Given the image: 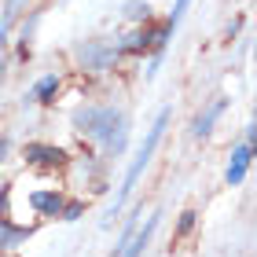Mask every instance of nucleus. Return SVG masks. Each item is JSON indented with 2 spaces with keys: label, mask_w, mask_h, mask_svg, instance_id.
<instances>
[{
  "label": "nucleus",
  "mask_w": 257,
  "mask_h": 257,
  "mask_svg": "<svg viewBox=\"0 0 257 257\" xmlns=\"http://www.w3.org/2000/svg\"><path fill=\"white\" fill-rule=\"evenodd\" d=\"M70 128L99 147V158L118 162L133 136V118L118 103H81L70 114Z\"/></svg>",
  "instance_id": "nucleus-1"
},
{
  "label": "nucleus",
  "mask_w": 257,
  "mask_h": 257,
  "mask_svg": "<svg viewBox=\"0 0 257 257\" xmlns=\"http://www.w3.org/2000/svg\"><path fill=\"white\" fill-rule=\"evenodd\" d=\"M169 121H173V107H162V110L155 114V121L144 128V140H140V147H136L133 162L125 166V177H121V184H118V195H114V202H110V209H107V217H110V220H114V217H118L121 209L128 206V198H133L140 177H144V173L151 169V162H155L158 147H162V140H166Z\"/></svg>",
  "instance_id": "nucleus-2"
},
{
  "label": "nucleus",
  "mask_w": 257,
  "mask_h": 257,
  "mask_svg": "<svg viewBox=\"0 0 257 257\" xmlns=\"http://www.w3.org/2000/svg\"><path fill=\"white\" fill-rule=\"evenodd\" d=\"M162 224V209H155V213H133L125 220V228H121V235H118V246H114L110 257H144L147 246H151V239H155V231Z\"/></svg>",
  "instance_id": "nucleus-3"
},
{
  "label": "nucleus",
  "mask_w": 257,
  "mask_h": 257,
  "mask_svg": "<svg viewBox=\"0 0 257 257\" xmlns=\"http://www.w3.org/2000/svg\"><path fill=\"white\" fill-rule=\"evenodd\" d=\"M74 59L85 74H110L121 55L114 48V41H107V37H85V41H77Z\"/></svg>",
  "instance_id": "nucleus-4"
},
{
  "label": "nucleus",
  "mask_w": 257,
  "mask_h": 257,
  "mask_svg": "<svg viewBox=\"0 0 257 257\" xmlns=\"http://www.w3.org/2000/svg\"><path fill=\"white\" fill-rule=\"evenodd\" d=\"M22 162L30 169H44V173H55V169H70V151L59 144H48V140H30L22 147Z\"/></svg>",
  "instance_id": "nucleus-5"
},
{
  "label": "nucleus",
  "mask_w": 257,
  "mask_h": 257,
  "mask_svg": "<svg viewBox=\"0 0 257 257\" xmlns=\"http://www.w3.org/2000/svg\"><path fill=\"white\" fill-rule=\"evenodd\" d=\"M231 107V96H213V99H206L202 107L195 110V118H191V140L195 144H206L209 136H213V128H217V121L224 118V110Z\"/></svg>",
  "instance_id": "nucleus-6"
},
{
  "label": "nucleus",
  "mask_w": 257,
  "mask_h": 257,
  "mask_svg": "<svg viewBox=\"0 0 257 257\" xmlns=\"http://www.w3.org/2000/svg\"><path fill=\"white\" fill-rule=\"evenodd\" d=\"M63 202H66L63 188H33V191H26V209L37 220H59Z\"/></svg>",
  "instance_id": "nucleus-7"
},
{
  "label": "nucleus",
  "mask_w": 257,
  "mask_h": 257,
  "mask_svg": "<svg viewBox=\"0 0 257 257\" xmlns=\"http://www.w3.org/2000/svg\"><path fill=\"white\" fill-rule=\"evenodd\" d=\"M250 166H253V144H246V140L231 144L228 162H224V188H239V184L246 180Z\"/></svg>",
  "instance_id": "nucleus-8"
},
{
  "label": "nucleus",
  "mask_w": 257,
  "mask_h": 257,
  "mask_svg": "<svg viewBox=\"0 0 257 257\" xmlns=\"http://www.w3.org/2000/svg\"><path fill=\"white\" fill-rule=\"evenodd\" d=\"M59 92H63V74L59 70H48V74H41L30 85V92L22 96V103H26V107H52V103L59 99Z\"/></svg>",
  "instance_id": "nucleus-9"
},
{
  "label": "nucleus",
  "mask_w": 257,
  "mask_h": 257,
  "mask_svg": "<svg viewBox=\"0 0 257 257\" xmlns=\"http://www.w3.org/2000/svg\"><path fill=\"white\" fill-rule=\"evenodd\" d=\"M33 235V224H15L11 217H0V253H11Z\"/></svg>",
  "instance_id": "nucleus-10"
},
{
  "label": "nucleus",
  "mask_w": 257,
  "mask_h": 257,
  "mask_svg": "<svg viewBox=\"0 0 257 257\" xmlns=\"http://www.w3.org/2000/svg\"><path fill=\"white\" fill-rule=\"evenodd\" d=\"M121 19L128 26H144V22L155 19V8H151V0H125L121 4Z\"/></svg>",
  "instance_id": "nucleus-11"
},
{
  "label": "nucleus",
  "mask_w": 257,
  "mask_h": 257,
  "mask_svg": "<svg viewBox=\"0 0 257 257\" xmlns=\"http://www.w3.org/2000/svg\"><path fill=\"white\" fill-rule=\"evenodd\" d=\"M22 4H26V0H4V4H0V52H4L8 41H11V26H15Z\"/></svg>",
  "instance_id": "nucleus-12"
},
{
  "label": "nucleus",
  "mask_w": 257,
  "mask_h": 257,
  "mask_svg": "<svg viewBox=\"0 0 257 257\" xmlns=\"http://www.w3.org/2000/svg\"><path fill=\"white\" fill-rule=\"evenodd\" d=\"M37 22H41V11H30V19L19 26V33H15V48H19V59H26V55H30L33 33H37Z\"/></svg>",
  "instance_id": "nucleus-13"
},
{
  "label": "nucleus",
  "mask_w": 257,
  "mask_h": 257,
  "mask_svg": "<svg viewBox=\"0 0 257 257\" xmlns=\"http://www.w3.org/2000/svg\"><path fill=\"white\" fill-rule=\"evenodd\" d=\"M191 4H195V0H173V4H169L166 19H162V26H166L169 41L177 37V30H180V22H184V15H188V8H191Z\"/></svg>",
  "instance_id": "nucleus-14"
},
{
  "label": "nucleus",
  "mask_w": 257,
  "mask_h": 257,
  "mask_svg": "<svg viewBox=\"0 0 257 257\" xmlns=\"http://www.w3.org/2000/svg\"><path fill=\"white\" fill-rule=\"evenodd\" d=\"M81 217H85V198H66V202H63V213H59V220L74 224V220H81Z\"/></svg>",
  "instance_id": "nucleus-15"
},
{
  "label": "nucleus",
  "mask_w": 257,
  "mask_h": 257,
  "mask_svg": "<svg viewBox=\"0 0 257 257\" xmlns=\"http://www.w3.org/2000/svg\"><path fill=\"white\" fill-rule=\"evenodd\" d=\"M195 224H198V213H195V209H184L180 220H177V239H188L195 231Z\"/></svg>",
  "instance_id": "nucleus-16"
},
{
  "label": "nucleus",
  "mask_w": 257,
  "mask_h": 257,
  "mask_svg": "<svg viewBox=\"0 0 257 257\" xmlns=\"http://www.w3.org/2000/svg\"><path fill=\"white\" fill-rule=\"evenodd\" d=\"M4 158H8V136H0V173H4Z\"/></svg>",
  "instance_id": "nucleus-17"
},
{
  "label": "nucleus",
  "mask_w": 257,
  "mask_h": 257,
  "mask_svg": "<svg viewBox=\"0 0 257 257\" xmlns=\"http://www.w3.org/2000/svg\"><path fill=\"white\" fill-rule=\"evenodd\" d=\"M4 81H8V63L0 59V88H4Z\"/></svg>",
  "instance_id": "nucleus-18"
},
{
  "label": "nucleus",
  "mask_w": 257,
  "mask_h": 257,
  "mask_svg": "<svg viewBox=\"0 0 257 257\" xmlns=\"http://www.w3.org/2000/svg\"><path fill=\"white\" fill-rule=\"evenodd\" d=\"M0 257H15V253H0Z\"/></svg>",
  "instance_id": "nucleus-19"
}]
</instances>
